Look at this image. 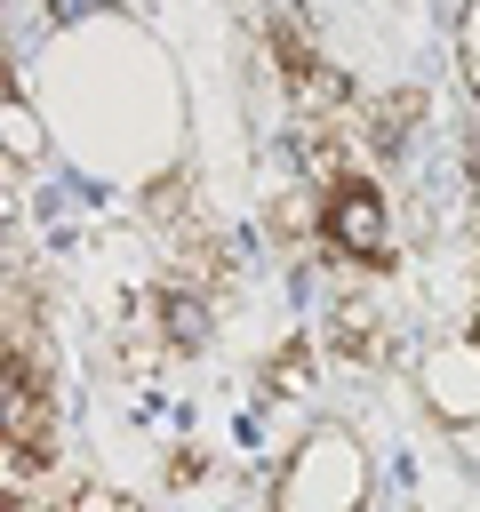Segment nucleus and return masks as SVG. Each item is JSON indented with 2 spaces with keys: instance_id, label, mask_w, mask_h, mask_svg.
Returning a JSON list of instances; mask_svg holds the SVG:
<instances>
[{
  "instance_id": "3",
  "label": "nucleus",
  "mask_w": 480,
  "mask_h": 512,
  "mask_svg": "<svg viewBox=\"0 0 480 512\" xmlns=\"http://www.w3.org/2000/svg\"><path fill=\"white\" fill-rule=\"evenodd\" d=\"M416 400L440 424L480 432V336H432L416 360Z\"/></svg>"
},
{
  "instance_id": "4",
  "label": "nucleus",
  "mask_w": 480,
  "mask_h": 512,
  "mask_svg": "<svg viewBox=\"0 0 480 512\" xmlns=\"http://www.w3.org/2000/svg\"><path fill=\"white\" fill-rule=\"evenodd\" d=\"M152 336H160L168 352H200V344L216 336V304H208L200 288H160V296H152Z\"/></svg>"
},
{
  "instance_id": "8",
  "label": "nucleus",
  "mask_w": 480,
  "mask_h": 512,
  "mask_svg": "<svg viewBox=\"0 0 480 512\" xmlns=\"http://www.w3.org/2000/svg\"><path fill=\"white\" fill-rule=\"evenodd\" d=\"M56 512H136V496H120V488H104V480H88V488H72Z\"/></svg>"
},
{
  "instance_id": "6",
  "label": "nucleus",
  "mask_w": 480,
  "mask_h": 512,
  "mask_svg": "<svg viewBox=\"0 0 480 512\" xmlns=\"http://www.w3.org/2000/svg\"><path fill=\"white\" fill-rule=\"evenodd\" d=\"M0 152H8L16 168H40V160H48V128H40V112H32L24 96L0 104Z\"/></svg>"
},
{
  "instance_id": "5",
  "label": "nucleus",
  "mask_w": 480,
  "mask_h": 512,
  "mask_svg": "<svg viewBox=\"0 0 480 512\" xmlns=\"http://www.w3.org/2000/svg\"><path fill=\"white\" fill-rule=\"evenodd\" d=\"M328 344H336L344 360H360V368H384V360H392V328H384L376 304H336V312H328Z\"/></svg>"
},
{
  "instance_id": "7",
  "label": "nucleus",
  "mask_w": 480,
  "mask_h": 512,
  "mask_svg": "<svg viewBox=\"0 0 480 512\" xmlns=\"http://www.w3.org/2000/svg\"><path fill=\"white\" fill-rule=\"evenodd\" d=\"M264 392H272V400H304V392H312V344H304V336H288V344L264 360Z\"/></svg>"
},
{
  "instance_id": "1",
  "label": "nucleus",
  "mask_w": 480,
  "mask_h": 512,
  "mask_svg": "<svg viewBox=\"0 0 480 512\" xmlns=\"http://www.w3.org/2000/svg\"><path fill=\"white\" fill-rule=\"evenodd\" d=\"M272 512H368V448L352 424H312L272 488Z\"/></svg>"
},
{
  "instance_id": "2",
  "label": "nucleus",
  "mask_w": 480,
  "mask_h": 512,
  "mask_svg": "<svg viewBox=\"0 0 480 512\" xmlns=\"http://www.w3.org/2000/svg\"><path fill=\"white\" fill-rule=\"evenodd\" d=\"M312 232L328 256H352V264H384L392 256V200L368 184V176H336L312 192Z\"/></svg>"
},
{
  "instance_id": "9",
  "label": "nucleus",
  "mask_w": 480,
  "mask_h": 512,
  "mask_svg": "<svg viewBox=\"0 0 480 512\" xmlns=\"http://www.w3.org/2000/svg\"><path fill=\"white\" fill-rule=\"evenodd\" d=\"M8 96H16V64L0 56V104H8Z\"/></svg>"
}]
</instances>
